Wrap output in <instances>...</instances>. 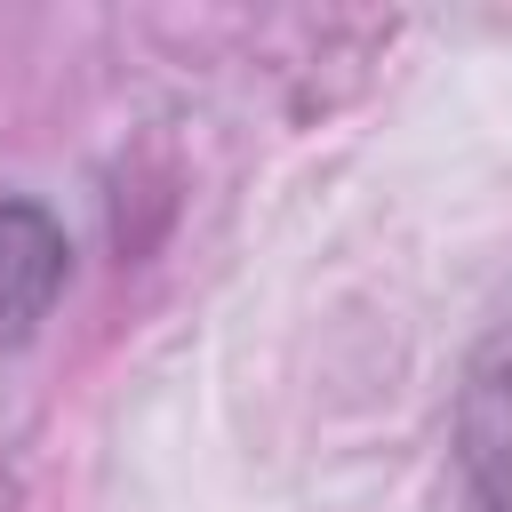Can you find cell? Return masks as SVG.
Masks as SVG:
<instances>
[{"label": "cell", "mask_w": 512, "mask_h": 512, "mask_svg": "<svg viewBox=\"0 0 512 512\" xmlns=\"http://www.w3.org/2000/svg\"><path fill=\"white\" fill-rule=\"evenodd\" d=\"M456 472L472 512H512V304L464 360L456 384Z\"/></svg>", "instance_id": "cell-1"}, {"label": "cell", "mask_w": 512, "mask_h": 512, "mask_svg": "<svg viewBox=\"0 0 512 512\" xmlns=\"http://www.w3.org/2000/svg\"><path fill=\"white\" fill-rule=\"evenodd\" d=\"M72 240L40 200H0V344H24L64 296Z\"/></svg>", "instance_id": "cell-2"}]
</instances>
